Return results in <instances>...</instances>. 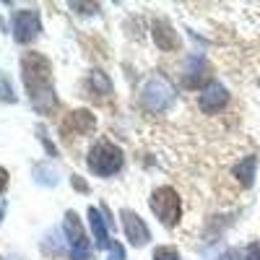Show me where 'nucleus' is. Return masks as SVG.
I'll use <instances>...</instances> for the list:
<instances>
[{"mask_svg":"<svg viewBox=\"0 0 260 260\" xmlns=\"http://www.w3.org/2000/svg\"><path fill=\"white\" fill-rule=\"evenodd\" d=\"M226 102H229L226 89H224L221 83H216V81H211L206 89L198 94V107H201L203 112H208V115H211V112H219Z\"/></svg>","mask_w":260,"mask_h":260,"instance_id":"7","label":"nucleus"},{"mask_svg":"<svg viewBox=\"0 0 260 260\" xmlns=\"http://www.w3.org/2000/svg\"><path fill=\"white\" fill-rule=\"evenodd\" d=\"M65 234H68V245H71V257L73 260H89L91 257V245L83 234V226L78 221V216L73 211L65 213Z\"/></svg>","mask_w":260,"mask_h":260,"instance_id":"4","label":"nucleus"},{"mask_svg":"<svg viewBox=\"0 0 260 260\" xmlns=\"http://www.w3.org/2000/svg\"><path fill=\"white\" fill-rule=\"evenodd\" d=\"M13 37H16V42H34L39 37L37 11H18L13 16Z\"/></svg>","mask_w":260,"mask_h":260,"instance_id":"6","label":"nucleus"},{"mask_svg":"<svg viewBox=\"0 0 260 260\" xmlns=\"http://www.w3.org/2000/svg\"><path fill=\"white\" fill-rule=\"evenodd\" d=\"M154 42H156V47L172 52V50H180V37L177 31L172 29L167 21H156L154 24Z\"/></svg>","mask_w":260,"mask_h":260,"instance_id":"10","label":"nucleus"},{"mask_svg":"<svg viewBox=\"0 0 260 260\" xmlns=\"http://www.w3.org/2000/svg\"><path fill=\"white\" fill-rule=\"evenodd\" d=\"M120 216H122V224H125V234H127V240L133 242V245H146L148 240H151V234H148V226L143 224V219L138 213H133V211H127V208H122L120 211Z\"/></svg>","mask_w":260,"mask_h":260,"instance_id":"8","label":"nucleus"},{"mask_svg":"<svg viewBox=\"0 0 260 260\" xmlns=\"http://www.w3.org/2000/svg\"><path fill=\"white\" fill-rule=\"evenodd\" d=\"M86 164H89V169L94 172V175L110 177V175H115V172H120V167H122V151H120V146H115V143H110L104 138V141L94 143Z\"/></svg>","mask_w":260,"mask_h":260,"instance_id":"2","label":"nucleus"},{"mask_svg":"<svg viewBox=\"0 0 260 260\" xmlns=\"http://www.w3.org/2000/svg\"><path fill=\"white\" fill-rule=\"evenodd\" d=\"M148 206L161 219L164 226H175L180 221V195H177L175 187H169V185L156 187L154 192H151Z\"/></svg>","mask_w":260,"mask_h":260,"instance_id":"3","label":"nucleus"},{"mask_svg":"<svg viewBox=\"0 0 260 260\" xmlns=\"http://www.w3.org/2000/svg\"><path fill=\"white\" fill-rule=\"evenodd\" d=\"M110 260H125V255H122V247H120L117 242L110 247Z\"/></svg>","mask_w":260,"mask_h":260,"instance_id":"17","label":"nucleus"},{"mask_svg":"<svg viewBox=\"0 0 260 260\" xmlns=\"http://www.w3.org/2000/svg\"><path fill=\"white\" fill-rule=\"evenodd\" d=\"M154 260H180V252L175 247H156L154 250Z\"/></svg>","mask_w":260,"mask_h":260,"instance_id":"14","label":"nucleus"},{"mask_svg":"<svg viewBox=\"0 0 260 260\" xmlns=\"http://www.w3.org/2000/svg\"><path fill=\"white\" fill-rule=\"evenodd\" d=\"M73 185H76V190H81V192H86V190H89V187H86V182L78 177V175H73V180H71Z\"/></svg>","mask_w":260,"mask_h":260,"instance_id":"19","label":"nucleus"},{"mask_svg":"<svg viewBox=\"0 0 260 260\" xmlns=\"http://www.w3.org/2000/svg\"><path fill=\"white\" fill-rule=\"evenodd\" d=\"M83 89L89 91L91 96H94V94L107 96V94L112 91V83H110V78H107L102 71H91V73H89V78H86V83H83Z\"/></svg>","mask_w":260,"mask_h":260,"instance_id":"12","label":"nucleus"},{"mask_svg":"<svg viewBox=\"0 0 260 260\" xmlns=\"http://www.w3.org/2000/svg\"><path fill=\"white\" fill-rule=\"evenodd\" d=\"M21 71H24V83H26V91L29 99H37L42 94L52 91L50 83H52V65L45 55L39 52H26L24 60H21Z\"/></svg>","mask_w":260,"mask_h":260,"instance_id":"1","label":"nucleus"},{"mask_svg":"<svg viewBox=\"0 0 260 260\" xmlns=\"http://www.w3.org/2000/svg\"><path fill=\"white\" fill-rule=\"evenodd\" d=\"M89 226H91V234H94V242H96V247H110V237H107V224H104V219H102V213L91 206L89 208Z\"/></svg>","mask_w":260,"mask_h":260,"instance_id":"11","label":"nucleus"},{"mask_svg":"<svg viewBox=\"0 0 260 260\" xmlns=\"http://www.w3.org/2000/svg\"><path fill=\"white\" fill-rule=\"evenodd\" d=\"M71 8H83V13H96L99 6H91V3H73Z\"/></svg>","mask_w":260,"mask_h":260,"instance_id":"18","label":"nucleus"},{"mask_svg":"<svg viewBox=\"0 0 260 260\" xmlns=\"http://www.w3.org/2000/svg\"><path fill=\"white\" fill-rule=\"evenodd\" d=\"M255 167H257V156H247V159H242L240 164L234 167V177L240 180L245 187H250V185H252V177H255Z\"/></svg>","mask_w":260,"mask_h":260,"instance_id":"13","label":"nucleus"},{"mask_svg":"<svg viewBox=\"0 0 260 260\" xmlns=\"http://www.w3.org/2000/svg\"><path fill=\"white\" fill-rule=\"evenodd\" d=\"M143 107L151 112H161L167 110V107L172 104V99H175V89L164 81V78H156V81H151L146 89H143Z\"/></svg>","mask_w":260,"mask_h":260,"instance_id":"5","label":"nucleus"},{"mask_svg":"<svg viewBox=\"0 0 260 260\" xmlns=\"http://www.w3.org/2000/svg\"><path fill=\"white\" fill-rule=\"evenodd\" d=\"M6 185H8V172H6L3 167H0V192L6 190Z\"/></svg>","mask_w":260,"mask_h":260,"instance_id":"20","label":"nucleus"},{"mask_svg":"<svg viewBox=\"0 0 260 260\" xmlns=\"http://www.w3.org/2000/svg\"><path fill=\"white\" fill-rule=\"evenodd\" d=\"M0 99H3V102H13V91L8 89V81H0Z\"/></svg>","mask_w":260,"mask_h":260,"instance_id":"16","label":"nucleus"},{"mask_svg":"<svg viewBox=\"0 0 260 260\" xmlns=\"http://www.w3.org/2000/svg\"><path fill=\"white\" fill-rule=\"evenodd\" d=\"M94 127H96V120H94L91 112H86V110L71 112L68 117H65V122H62V130H65V133H71V130H73L76 136H86V133H91Z\"/></svg>","mask_w":260,"mask_h":260,"instance_id":"9","label":"nucleus"},{"mask_svg":"<svg viewBox=\"0 0 260 260\" xmlns=\"http://www.w3.org/2000/svg\"><path fill=\"white\" fill-rule=\"evenodd\" d=\"M245 260H260V242H252L245 252Z\"/></svg>","mask_w":260,"mask_h":260,"instance_id":"15","label":"nucleus"},{"mask_svg":"<svg viewBox=\"0 0 260 260\" xmlns=\"http://www.w3.org/2000/svg\"><path fill=\"white\" fill-rule=\"evenodd\" d=\"M3 211H6V201L0 198V219H3Z\"/></svg>","mask_w":260,"mask_h":260,"instance_id":"21","label":"nucleus"}]
</instances>
